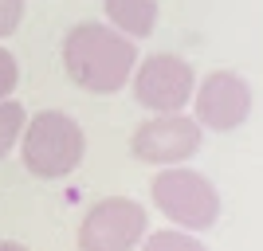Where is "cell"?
Here are the masks:
<instances>
[{
  "instance_id": "10",
  "label": "cell",
  "mask_w": 263,
  "mask_h": 251,
  "mask_svg": "<svg viewBox=\"0 0 263 251\" xmlns=\"http://www.w3.org/2000/svg\"><path fill=\"white\" fill-rule=\"evenodd\" d=\"M142 251H204V243L185 228H165V231H154L145 236Z\"/></svg>"
},
{
  "instance_id": "5",
  "label": "cell",
  "mask_w": 263,
  "mask_h": 251,
  "mask_svg": "<svg viewBox=\"0 0 263 251\" xmlns=\"http://www.w3.org/2000/svg\"><path fill=\"white\" fill-rule=\"evenodd\" d=\"M149 216L130 197H106L87 208L79 224V251H134L145 240Z\"/></svg>"
},
{
  "instance_id": "3",
  "label": "cell",
  "mask_w": 263,
  "mask_h": 251,
  "mask_svg": "<svg viewBox=\"0 0 263 251\" xmlns=\"http://www.w3.org/2000/svg\"><path fill=\"white\" fill-rule=\"evenodd\" d=\"M149 188H154V204L161 208L165 220H173V228L209 231L220 220V192L209 177L197 173V169L165 165Z\"/></svg>"
},
{
  "instance_id": "12",
  "label": "cell",
  "mask_w": 263,
  "mask_h": 251,
  "mask_svg": "<svg viewBox=\"0 0 263 251\" xmlns=\"http://www.w3.org/2000/svg\"><path fill=\"white\" fill-rule=\"evenodd\" d=\"M16 83H20V63L8 47H0V99H12Z\"/></svg>"
},
{
  "instance_id": "7",
  "label": "cell",
  "mask_w": 263,
  "mask_h": 251,
  "mask_svg": "<svg viewBox=\"0 0 263 251\" xmlns=\"http://www.w3.org/2000/svg\"><path fill=\"white\" fill-rule=\"evenodd\" d=\"M193 118L200 130L232 133L252 118V83L236 71H212L193 90Z\"/></svg>"
},
{
  "instance_id": "13",
  "label": "cell",
  "mask_w": 263,
  "mask_h": 251,
  "mask_svg": "<svg viewBox=\"0 0 263 251\" xmlns=\"http://www.w3.org/2000/svg\"><path fill=\"white\" fill-rule=\"evenodd\" d=\"M0 251H28L24 243H16V240H0Z\"/></svg>"
},
{
  "instance_id": "6",
  "label": "cell",
  "mask_w": 263,
  "mask_h": 251,
  "mask_svg": "<svg viewBox=\"0 0 263 251\" xmlns=\"http://www.w3.org/2000/svg\"><path fill=\"white\" fill-rule=\"evenodd\" d=\"M204 130L200 122L185 110L177 114H154L149 122H142L130 138V153L145 165H185L189 157H197Z\"/></svg>"
},
{
  "instance_id": "1",
  "label": "cell",
  "mask_w": 263,
  "mask_h": 251,
  "mask_svg": "<svg viewBox=\"0 0 263 251\" xmlns=\"http://www.w3.org/2000/svg\"><path fill=\"white\" fill-rule=\"evenodd\" d=\"M63 67L79 90L118 94L138 67V44L110 24L83 20L63 35Z\"/></svg>"
},
{
  "instance_id": "9",
  "label": "cell",
  "mask_w": 263,
  "mask_h": 251,
  "mask_svg": "<svg viewBox=\"0 0 263 251\" xmlns=\"http://www.w3.org/2000/svg\"><path fill=\"white\" fill-rule=\"evenodd\" d=\"M24 122H28V114H24L20 102L0 99V161L16 149V142H20V133H24Z\"/></svg>"
},
{
  "instance_id": "8",
  "label": "cell",
  "mask_w": 263,
  "mask_h": 251,
  "mask_svg": "<svg viewBox=\"0 0 263 251\" xmlns=\"http://www.w3.org/2000/svg\"><path fill=\"white\" fill-rule=\"evenodd\" d=\"M110 28H118L130 40H145L157 28V0H102Z\"/></svg>"
},
{
  "instance_id": "4",
  "label": "cell",
  "mask_w": 263,
  "mask_h": 251,
  "mask_svg": "<svg viewBox=\"0 0 263 251\" xmlns=\"http://www.w3.org/2000/svg\"><path fill=\"white\" fill-rule=\"evenodd\" d=\"M130 83H134L138 106H145L149 114H177V110H185L193 102L197 71L181 55L157 51V55H145L142 63L134 67Z\"/></svg>"
},
{
  "instance_id": "11",
  "label": "cell",
  "mask_w": 263,
  "mask_h": 251,
  "mask_svg": "<svg viewBox=\"0 0 263 251\" xmlns=\"http://www.w3.org/2000/svg\"><path fill=\"white\" fill-rule=\"evenodd\" d=\"M24 12H28V0H0V40L16 35V28L24 24Z\"/></svg>"
},
{
  "instance_id": "2",
  "label": "cell",
  "mask_w": 263,
  "mask_h": 251,
  "mask_svg": "<svg viewBox=\"0 0 263 251\" xmlns=\"http://www.w3.org/2000/svg\"><path fill=\"white\" fill-rule=\"evenodd\" d=\"M87 157V133L63 110H40L24 122L20 133V161L40 181H63Z\"/></svg>"
}]
</instances>
